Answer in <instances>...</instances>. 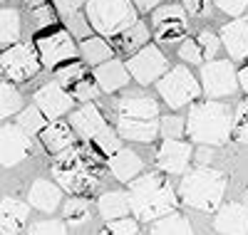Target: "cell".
I'll return each instance as SVG.
<instances>
[{"label": "cell", "instance_id": "47", "mask_svg": "<svg viewBox=\"0 0 248 235\" xmlns=\"http://www.w3.org/2000/svg\"><path fill=\"white\" fill-rule=\"evenodd\" d=\"M194 161L199 166H209L214 161V146H199L194 151Z\"/></svg>", "mask_w": 248, "mask_h": 235}, {"label": "cell", "instance_id": "2", "mask_svg": "<svg viewBox=\"0 0 248 235\" xmlns=\"http://www.w3.org/2000/svg\"><path fill=\"white\" fill-rule=\"evenodd\" d=\"M186 134L201 146H221L233 134V114L229 106L216 99L196 102L189 109Z\"/></svg>", "mask_w": 248, "mask_h": 235}, {"label": "cell", "instance_id": "44", "mask_svg": "<svg viewBox=\"0 0 248 235\" xmlns=\"http://www.w3.org/2000/svg\"><path fill=\"white\" fill-rule=\"evenodd\" d=\"M181 8L189 15H194V17H209L214 3H211V0H184Z\"/></svg>", "mask_w": 248, "mask_h": 235}, {"label": "cell", "instance_id": "45", "mask_svg": "<svg viewBox=\"0 0 248 235\" xmlns=\"http://www.w3.org/2000/svg\"><path fill=\"white\" fill-rule=\"evenodd\" d=\"M214 5H216L218 10H223L226 15L238 17V15L248 8V0H214Z\"/></svg>", "mask_w": 248, "mask_h": 235}, {"label": "cell", "instance_id": "54", "mask_svg": "<svg viewBox=\"0 0 248 235\" xmlns=\"http://www.w3.org/2000/svg\"><path fill=\"white\" fill-rule=\"evenodd\" d=\"M0 3H3V0H0Z\"/></svg>", "mask_w": 248, "mask_h": 235}, {"label": "cell", "instance_id": "30", "mask_svg": "<svg viewBox=\"0 0 248 235\" xmlns=\"http://www.w3.org/2000/svg\"><path fill=\"white\" fill-rule=\"evenodd\" d=\"M20 37V13L13 8H0V45L17 42Z\"/></svg>", "mask_w": 248, "mask_h": 235}, {"label": "cell", "instance_id": "51", "mask_svg": "<svg viewBox=\"0 0 248 235\" xmlns=\"http://www.w3.org/2000/svg\"><path fill=\"white\" fill-rule=\"evenodd\" d=\"M0 235H17V233L10 230V228H5V225H0Z\"/></svg>", "mask_w": 248, "mask_h": 235}, {"label": "cell", "instance_id": "28", "mask_svg": "<svg viewBox=\"0 0 248 235\" xmlns=\"http://www.w3.org/2000/svg\"><path fill=\"white\" fill-rule=\"evenodd\" d=\"M152 235H194V228L189 218L179 216V213H169V216L152 223Z\"/></svg>", "mask_w": 248, "mask_h": 235}, {"label": "cell", "instance_id": "34", "mask_svg": "<svg viewBox=\"0 0 248 235\" xmlns=\"http://www.w3.org/2000/svg\"><path fill=\"white\" fill-rule=\"evenodd\" d=\"M184 132H186V121L181 117H176V114L161 117V121H159V136H164V139H179V136H184Z\"/></svg>", "mask_w": 248, "mask_h": 235}, {"label": "cell", "instance_id": "8", "mask_svg": "<svg viewBox=\"0 0 248 235\" xmlns=\"http://www.w3.org/2000/svg\"><path fill=\"white\" fill-rule=\"evenodd\" d=\"M127 72L132 79H137L139 84H152L159 82L164 74L169 72V62L164 57V52L156 45H144L139 52L129 55L127 59Z\"/></svg>", "mask_w": 248, "mask_h": 235}, {"label": "cell", "instance_id": "53", "mask_svg": "<svg viewBox=\"0 0 248 235\" xmlns=\"http://www.w3.org/2000/svg\"><path fill=\"white\" fill-rule=\"evenodd\" d=\"M0 77H3V70H0Z\"/></svg>", "mask_w": 248, "mask_h": 235}, {"label": "cell", "instance_id": "17", "mask_svg": "<svg viewBox=\"0 0 248 235\" xmlns=\"http://www.w3.org/2000/svg\"><path fill=\"white\" fill-rule=\"evenodd\" d=\"M221 45L226 47L229 57L246 59L248 57V17H236L221 28Z\"/></svg>", "mask_w": 248, "mask_h": 235}, {"label": "cell", "instance_id": "48", "mask_svg": "<svg viewBox=\"0 0 248 235\" xmlns=\"http://www.w3.org/2000/svg\"><path fill=\"white\" fill-rule=\"evenodd\" d=\"M132 3H134V8H137V10L149 13V10H154V8L161 3V0H132Z\"/></svg>", "mask_w": 248, "mask_h": 235}, {"label": "cell", "instance_id": "12", "mask_svg": "<svg viewBox=\"0 0 248 235\" xmlns=\"http://www.w3.org/2000/svg\"><path fill=\"white\" fill-rule=\"evenodd\" d=\"M72 104H75L72 92H67L57 82H47V84H43V87L35 92V106L45 114L47 121H57L60 117L70 114Z\"/></svg>", "mask_w": 248, "mask_h": 235}, {"label": "cell", "instance_id": "3", "mask_svg": "<svg viewBox=\"0 0 248 235\" xmlns=\"http://www.w3.org/2000/svg\"><path fill=\"white\" fill-rule=\"evenodd\" d=\"M52 176L60 188L72 196H82L97 186V159L87 148H67L52 159Z\"/></svg>", "mask_w": 248, "mask_h": 235}, {"label": "cell", "instance_id": "52", "mask_svg": "<svg viewBox=\"0 0 248 235\" xmlns=\"http://www.w3.org/2000/svg\"><path fill=\"white\" fill-rule=\"evenodd\" d=\"M243 203H246V206H248V188H246V198H243Z\"/></svg>", "mask_w": 248, "mask_h": 235}, {"label": "cell", "instance_id": "5", "mask_svg": "<svg viewBox=\"0 0 248 235\" xmlns=\"http://www.w3.org/2000/svg\"><path fill=\"white\" fill-rule=\"evenodd\" d=\"M85 15L92 30L102 37H117L139 20L132 0H87Z\"/></svg>", "mask_w": 248, "mask_h": 235}, {"label": "cell", "instance_id": "4", "mask_svg": "<svg viewBox=\"0 0 248 235\" xmlns=\"http://www.w3.org/2000/svg\"><path fill=\"white\" fill-rule=\"evenodd\" d=\"M223 193H226V176L209 166H199L189 174H184L179 186L181 203L203 213L216 210L223 201Z\"/></svg>", "mask_w": 248, "mask_h": 235}, {"label": "cell", "instance_id": "13", "mask_svg": "<svg viewBox=\"0 0 248 235\" xmlns=\"http://www.w3.org/2000/svg\"><path fill=\"white\" fill-rule=\"evenodd\" d=\"M30 151H32V141L17 124L0 126V163L17 166L20 161L30 156Z\"/></svg>", "mask_w": 248, "mask_h": 235}, {"label": "cell", "instance_id": "16", "mask_svg": "<svg viewBox=\"0 0 248 235\" xmlns=\"http://www.w3.org/2000/svg\"><path fill=\"white\" fill-rule=\"evenodd\" d=\"M214 228L221 235H248V206L246 203H229L218 208Z\"/></svg>", "mask_w": 248, "mask_h": 235}, {"label": "cell", "instance_id": "50", "mask_svg": "<svg viewBox=\"0 0 248 235\" xmlns=\"http://www.w3.org/2000/svg\"><path fill=\"white\" fill-rule=\"evenodd\" d=\"M23 3H25V8L35 10V8H40V5H45V0H23Z\"/></svg>", "mask_w": 248, "mask_h": 235}, {"label": "cell", "instance_id": "14", "mask_svg": "<svg viewBox=\"0 0 248 235\" xmlns=\"http://www.w3.org/2000/svg\"><path fill=\"white\" fill-rule=\"evenodd\" d=\"M191 159H194L191 144L179 141V139H164V144L156 151V166L161 168V174H169V176L186 174Z\"/></svg>", "mask_w": 248, "mask_h": 235}, {"label": "cell", "instance_id": "18", "mask_svg": "<svg viewBox=\"0 0 248 235\" xmlns=\"http://www.w3.org/2000/svg\"><path fill=\"white\" fill-rule=\"evenodd\" d=\"M94 82L102 92L114 94L119 89H124L129 84V72L127 65H122L119 59H109V62H102V65L94 67Z\"/></svg>", "mask_w": 248, "mask_h": 235}, {"label": "cell", "instance_id": "19", "mask_svg": "<svg viewBox=\"0 0 248 235\" xmlns=\"http://www.w3.org/2000/svg\"><path fill=\"white\" fill-rule=\"evenodd\" d=\"M117 117L152 121L159 117V104L152 97H144V94H127L117 102Z\"/></svg>", "mask_w": 248, "mask_h": 235}, {"label": "cell", "instance_id": "23", "mask_svg": "<svg viewBox=\"0 0 248 235\" xmlns=\"http://www.w3.org/2000/svg\"><path fill=\"white\" fill-rule=\"evenodd\" d=\"M28 201H30L32 208L43 210V213H55L60 201H62V191H60V186H55V183H50L45 178H40V181L32 183Z\"/></svg>", "mask_w": 248, "mask_h": 235}, {"label": "cell", "instance_id": "27", "mask_svg": "<svg viewBox=\"0 0 248 235\" xmlns=\"http://www.w3.org/2000/svg\"><path fill=\"white\" fill-rule=\"evenodd\" d=\"M79 55L85 57L87 65L97 67V65H102V62H109L114 57V50L109 47V42L105 37H92L90 35V37H85L79 42Z\"/></svg>", "mask_w": 248, "mask_h": 235}, {"label": "cell", "instance_id": "1", "mask_svg": "<svg viewBox=\"0 0 248 235\" xmlns=\"http://www.w3.org/2000/svg\"><path fill=\"white\" fill-rule=\"evenodd\" d=\"M127 196H129V208L137 216V220H144V223H154L164 216H169L179 203L171 183L159 174L137 176L129 183Z\"/></svg>", "mask_w": 248, "mask_h": 235}, {"label": "cell", "instance_id": "9", "mask_svg": "<svg viewBox=\"0 0 248 235\" xmlns=\"http://www.w3.org/2000/svg\"><path fill=\"white\" fill-rule=\"evenodd\" d=\"M201 89L209 97H233L238 92V72L231 59H211L201 67Z\"/></svg>", "mask_w": 248, "mask_h": 235}, {"label": "cell", "instance_id": "33", "mask_svg": "<svg viewBox=\"0 0 248 235\" xmlns=\"http://www.w3.org/2000/svg\"><path fill=\"white\" fill-rule=\"evenodd\" d=\"M62 213H65V220L70 225H82V223L90 220V203H87V198H82V196H72L65 203Z\"/></svg>", "mask_w": 248, "mask_h": 235}, {"label": "cell", "instance_id": "41", "mask_svg": "<svg viewBox=\"0 0 248 235\" xmlns=\"http://www.w3.org/2000/svg\"><path fill=\"white\" fill-rule=\"evenodd\" d=\"M55 23H57V13H55V8H50L47 3L32 10V25H35V30H47V28H52Z\"/></svg>", "mask_w": 248, "mask_h": 235}, {"label": "cell", "instance_id": "22", "mask_svg": "<svg viewBox=\"0 0 248 235\" xmlns=\"http://www.w3.org/2000/svg\"><path fill=\"white\" fill-rule=\"evenodd\" d=\"M40 141H43V146L50 154H62V151H67V148H72L75 132H72L70 124L57 119V121H50L45 129L40 132Z\"/></svg>", "mask_w": 248, "mask_h": 235}, {"label": "cell", "instance_id": "10", "mask_svg": "<svg viewBox=\"0 0 248 235\" xmlns=\"http://www.w3.org/2000/svg\"><path fill=\"white\" fill-rule=\"evenodd\" d=\"M77 52L79 47L75 45V40L67 30H52L43 37H37V57L50 70L65 65V62H72Z\"/></svg>", "mask_w": 248, "mask_h": 235}, {"label": "cell", "instance_id": "46", "mask_svg": "<svg viewBox=\"0 0 248 235\" xmlns=\"http://www.w3.org/2000/svg\"><path fill=\"white\" fill-rule=\"evenodd\" d=\"M55 10H60L62 15H70V13H79V8L87 5V0H52Z\"/></svg>", "mask_w": 248, "mask_h": 235}, {"label": "cell", "instance_id": "29", "mask_svg": "<svg viewBox=\"0 0 248 235\" xmlns=\"http://www.w3.org/2000/svg\"><path fill=\"white\" fill-rule=\"evenodd\" d=\"M23 112V97L10 82H0V119Z\"/></svg>", "mask_w": 248, "mask_h": 235}, {"label": "cell", "instance_id": "39", "mask_svg": "<svg viewBox=\"0 0 248 235\" xmlns=\"http://www.w3.org/2000/svg\"><path fill=\"white\" fill-rule=\"evenodd\" d=\"M196 42H199V47H201L203 57H209V62H211V57H216L218 50H221V37L214 35L211 30H201L199 37H196Z\"/></svg>", "mask_w": 248, "mask_h": 235}, {"label": "cell", "instance_id": "32", "mask_svg": "<svg viewBox=\"0 0 248 235\" xmlns=\"http://www.w3.org/2000/svg\"><path fill=\"white\" fill-rule=\"evenodd\" d=\"M50 121L45 119V114L37 109V106H28V109H23L20 112V117H17V126L23 129L28 136H32V134H40L47 126Z\"/></svg>", "mask_w": 248, "mask_h": 235}, {"label": "cell", "instance_id": "7", "mask_svg": "<svg viewBox=\"0 0 248 235\" xmlns=\"http://www.w3.org/2000/svg\"><path fill=\"white\" fill-rule=\"evenodd\" d=\"M40 57L35 47L25 45V42H15L8 50L0 52V70L3 74L10 77V82H28L40 72Z\"/></svg>", "mask_w": 248, "mask_h": 235}, {"label": "cell", "instance_id": "11", "mask_svg": "<svg viewBox=\"0 0 248 235\" xmlns=\"http://www.w3.org/2000/svg\"><path fill=\"white\" fill-rule=\"evenodd\" d=\"M152 25H154V37L164 45L179 42L189 32V23H186V10L181 5H161L152 15Z\"/></svg>", "mask_w": 248, "mask_h": 235}, {"label": "cell", "instance_id": "37", "mask_svg": "<svg viewBox=\"0 0 248 235\" xmlns=\"http://www.w3.org/2000/svg\"><path fill=\"white\" fill-rule=\"evenodd\" d=\"M102 235H141V233H139V220H134V218L109 220L107 228L102 230Z\"/></svg>", "mask_w": 248, "mask_h": 235}, {"label": "cell", "instance_id": "20", "mask_svg": "<svg viewBox=\"0 0 248 235\" xmlns=\"http://www.w3.org/2000/svg\"><path fill=\"white\" fill-rule=\"evenodd\" d=\"M107 166H109V171H112V176L117 178V181H122V183H132L141 171H144V161L139 159V154H134L132 148H119L117 154H112L109 156V161H107Z\"/></svg>", "mask_w": 248, "mask_h": 235}, {"label": "cell", "instance_id": "43", "mask_svg": "<svg viewBox=\"0 0 248 235\" xmlns=\"http://www.w3.org/2000/svg\"><path fill=\"white\" fill-rule=\"evenodd\" d=\"M30 235H67V225L62 220H40L30 225Z\"/></svg>", "mask_w": 248, "mask_h": 235}, {"label": "cell", "instance_id": "25", "mask_svg": "<svg viewBox=\"0 0 248 235\" xmlns=\"http://www.w3.org/2000/svg\"><path fill=\"white\" fill-rule=\"evenodd\" d=\"M114 45H117V50L124 52V55H134V52H139L144 45H149V28L144 25L141 20H137L132 28H127L124 32H119V35L114 37Z\"/></svg>", "mask_w": 248, "mask_h": 235}, {"label": "cell", "instance_id": "35", "mask_svg": "<svg viewBox=\"0 0 248 235\" xmlns=\"http://www.w3.org/2000/svg\"><path fill=\"white\" fill-rule=\"evenodd\" d=\"M231 136L248 146V99L238 104V109L233 114V134Z\"/></svg>", "mask_w": 248, "mask_h": 235}, {"label": "cell", "instance_id": "49", "mask_svg": "<svg viewBox=\"0 0 248 235\" xmlns=\"http://www.w3.org/2000/svg\"><path fill=\"white\" fill-rule=\"evenodd\" d=\"M238 87H241L243 92H248V65H243V67L238 70Z\"/></svg>", "mask_w": 248, "mask_h": 235}, {"label": "cell", "instance_id": "21", "mask_svg": "<svg viewBox=\"0 0 248 235\" xmlns=\"http://www.w3.org/2000/svg\"><path fill=\"white\" fill-rule=\"evenodd\" d=\"M117 134L119 139L137 141V144H152L159 136V121H144V119H122L117 117Z\"/></svg>", "mask_w": 248, "mask_h": 235}, {"label": "cell", "instance_id": "42", "mask_svg": "<svg viewBox=\"0 0 248 235\" xmlns=\"http://www.w3.org/2000/svg\"><path fill=\"white\" fill-rule=\"evenodd\" d=\"M179 57H181L184 62H189V65H201L203 52H201V47H199V42H196V40L184 37V40H181V45H179Z\"/></svg>", "mask_w": 248, "mask_h": 235}, {"label": "cell", "instance_id": "6", "mask_svg": "<svg viewBox=\"0 0 248 235\" xmlns=\"http://www.w3.org/2000/svg\"><path fill=\"white\" fill-rule=\"evenodd\" d=\"M156 89H159V97L167 102L169 109H181V106L191 104L194 99L201 97V82L189 72V67H171L167 74H164L159 82H156Z\"/></svg>", "mask_w": 248, "mask_h": 235}, {"label": "cell", "instance_id": "36", "mask_svg": "<svg viewBox=\"0 0 248 235\" xmlns=\"http://www.w3.org/2000/svg\"><path fill=\"white\" fill-rule=\"evenodd\" d=\"M65 23H67V32L72 35V37H90V20H87V15L85 13H70V15H65Z\"/></svg>", "mask_w": 248, "mask_h": 235}, {"label": "cell", "instance_id": "38", "mask_svg": "<svg viewBox=\"0 0 248 235\" xmlns=\"http://www.w3.org/2000/svg\"><path fill=\"white\" fill-rule=\"evenodd\" d=\"M94 146H97L105 156H112V154H117L119 148H122V144H119V134H117V132H112L109 126H107V129L94 139Z\"/></svg>", "mask_w": 248, "mask_h": 235}, {"label": "cell", "instance_id": "40", "mask_svg": "<svg viewBox=\"0 0 248 235\" xmlns=\"http://www.w3.org/2000/svg\"><path fill=\"white\" fill-rule=\"evenodd\" d=\"M72 97H75V99H79V102H85V104L94 102V99L99 97V87H97V82L85 77L82 82H77L75 87H72Z\"/></svg>", "mask_w": 248, "mask_h": 235}, {"label": "cell", "instance_id": "15", "mask_svg": "<svg viewBox=\"0 0 248 235\" xmlns=\"http://www.w3.org/2000/svg\"><path fill=\"white\" fill-rule=\"evenodd\" d=\"M70 126H72V132H75L79 139L94 141L109 124H107L105 117H102L99 106H94V102H90V104H85V106H79V109L70 112Z\"/></svg>", "mask_w": 248, "mask_h": 235}, {"label": "cell", "instance_id": "24", "mask_svg": "<svg viewBox=\"0 0 248 235\" xmlns=\"http://www.w3.org/2000/svg\"><path fill=\"white\" fill-rule=\"evenodd\" d=\"M97 210L99 216L105 218L107 223L109 220H119V218H127L129 216V196L124 191H107L102 193L99 201H97Z\"/></svg>", "mask_w": 248, "mask_h": 235}, {"label": "cell", "instance_id": "31", "mask_svg": "<svg viewBox=\"0 0 248 235\" xmlns=\"http://www.w3.org/2000/svg\"><path fill=\"white\" fill-rule=\"evenodd\" d=\"M85 74H87V67H85V62H77V59H72V62H65L62 67H57V72H55V82L57 84H62V87H75L77 82H82L85 79Z\"/></svg>", "mask_w": 248, "mask_h": 235}, {"label": "cell", "instance_id": "26", "mask_svg": "<svg viewBox=\"0 0 248 235\" xmlns=\"http://www.w3.org/2000/svg\"><path fill=\"white\" fill-rule=\"evenodd\" d=\"M30 216V206L23 201H15V198H5L0 201V225H5L15 233H20L28 223Z\"/></svg>", "mask_w": 248, "mask_h": 235}]
</instances>
